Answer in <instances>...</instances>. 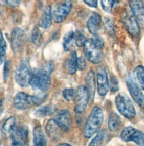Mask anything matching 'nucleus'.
Listing matches in <instances>:
<instances>
[{"mask_svg":"<svg viewBox=\"0 0 144 146\" xmlns=\"http://www.w3.org/2000/svg\"><path fill=\"white\" fill-rule=\"evenodd\" d=\"M121 125V119L118 116V115L114 112H112L109 116L108 119V127L110 131L114 132L116 131Z\"/></svg>","mask_w":144,"mask_h":146,"instance_id":"obj_26","label":"nucleus"},{"mask_svg":"<svg viewBox=\"0 0 144 146\" xmlns=\"http://www.w3.org/2000/svg\"><path fill=\"white\" fill-rule=\"evenodd\" d=\"M21 2V0H5L6 4L10 7H18Z\"/></svg>","mask_w":144,"mask_h":146,"instance_id":"obj_38","label":"nucleus"},{"mask_svg":"<svg viewBox=\"0 0 144 146\" xmlns=\"http://www.w3.org/2000/svg\"><path fill=\"white\" fill-rule=\"evenodd\" d=\"M118 3V0H102V7L103 11L107 13H111Z\"/></svg>","mask_w":144,"mask_h":146,"instance_id":"obj_30","label":"nucleus"},{"mask_svg":"<svg viewBox=\"0 0 144 146\" xmlns=\"http://www.w3.org/2000/svg\"><path fill=\"white\" fill-rule=\"evenodd\" d=\"M0 58H1V64L4 62L6 52H7V44L5 41V39L3 36V33H0Z\"/></svg>","mask_w":144,"mask_h":146,"instance_id":"obj_31","label":"nucleus"},{"mask_svg":"<svg viewBox=\"0 0 144 146\" xmlns=\"http://www.w3.org/2000/svg\"><path fill=\"white\" fill-rule=\"evenodd\" d=\"M14 107L17 110H26L33 105L32 95H29L24 92H19L14 98Z\"/></svg>","mask_w":144,"mask_h":146,"instance_id":"obj_15","label":"nucleus"},{"mask_svg":"<svg viewBox=\"0 0 144 146\" xmlns=\"http://www.w3.org/2000/svg\"><path fill=\"white\" fill-rule=\"evenodd\" d=\"M32 78V71L29 62L26 60L21 61L15 72V79L22 87H27L30 85Z\"/></svg>","mask_w":144,"mask_h":146,"instance_id":"obj_5","label":"nucleus"},{"mask_svg":"<svg viewBox=\"0 0 144 146\" xmlns=\"http://www.w3.org/2000/svg\"><path fill=\"white\" fill-rule=\"evenodd\" d=\"M115 104L118 111L127 119H133L136 115L135 107L130 98L126 94H118L115 98Z\"/></svg>","mask_w":144,"mask_h":146,"instance_id":"obj_4","label":"nucleus"},{"mask_svg":"<svg viewBox=\"0 0 144 146\" xmlns=\"http://www.w3.org/2000/svg\"><path fill=\"white\" fill-rule=\"evenodd\" d=\"M122 21L127 32L130 33L132 37L137 38L139 36L140 28L139 21L132 13V11H125L122 14Z\"/></svg>","mask_w":144,"mask_h":146,"instance_id":"obj_7","label":"nucleus"},{"mask_svg":"<svg viewBox=\"0 0 144 146\" xmlns=\"http://www.w3.org/2000/svg\"><path fill=\"white\" fill-rule=\"evenodd\" d=\"M54 119L63 132L69 131L72 126V123H73L72 116L69 111L66 109L61 110L56 114Z\"/></svg>","mask_w":144,"mask_h":146,"instance_id":"obj_14","label":"nucleus"},{"mask_svg":"<svg viewBox=\"0 0 144 146\" xmlns=\"http://www.w3.org/2000/svg\"><path fill=\"white\" fill-rule=\"evenodd\" d=\"M104 122V113L102 108L94 107L89 116L84 127L83 134L85 138H91L102 128Z\"/></svg>","mask_w":144,"mask_h":146,"instance_id":"obj_3","label":"nucleus"},{"mask_svg":"<svg viewBox=\"0 0 144 146\" xmlns=\"http://www.w3.org/2000/svg\"><path fill=\"white\" fill-rule=\"evenodd\" d=\"M75 44V33L73 31H69L66 33L63 39V48L64 50L68 52L72 49Z\"/></svg>","mask_w":144,"mask_h":146,"instance_id":"obj_24","label":"nucleus"},{"mask_svg":"<svg viewBox=\"0 0 144 146\" xmlns=\"http://www.w3.org/2000/svg\"><path fill=\"white\" fill-rule=\"evenodd\" d=\"M54 70L52 61H48L43 67L37 68L32 72V78L30 85L37 94H48L51 85L50 75Z\"/></svg>","mask_w":144,"mask_h":146,"instance_id":"obj_1","label":"nucleus"},{"mask_svg":"<svg viewBox=\"0 0 144 146\" xmlns=\"http://www.w3.org/2000/svg\"><path fill=\"white\" fill-rule=\"evenodd\" d=\"M75 94H76L75 90L72 88H66L62 92V95H63L64 99L67 101H69V102L75 99Z\"/></svg>","mask_w":144,"mask_h":146,"instance_id":"obj_33","label":"nucleus"},{"mask_svg":"<svg viewBox=\"0 0 144 146\" xmlns=\"http://www.w3.org/2000/svg\"><path fill=\"white\" fill-rule=\"evenodd\" d=\"M47 144V138L40 126H36L33 129V145L36 146H44Z\"/></svg>","mask_w":144,"mask_h":146,"instance_id":"obj_20","label":"nucleus"},{"mask_svg":"<svg viewBox=\"0 0 144 146\" xmlns=\"http://www.w3.org/2000/svg\"><path fill=\"white\" fill-rule=\"evenodd\" d=\"M26 34L23 29L15 28L11 32V44L14 52H19L23 48L26 42Z\"/></svg>","mask_w":144,"mask_h":146,"instance_id":"obj_13","label":"nucleus"},{"mask_svg":"<svg viewBox=\"0 0 144 146\" xmlns=\"http://www.w3.org/2000/svg\"><path fill=\"white\" fill-rule=\"evenodd\" d=\"M108 136L106 130H100L97 133V136L93 138V140L89 143V145H102L105 141H106V137Z\"/></svg>","mask_w":144,"mask_h":146,"instance_id":"obj_27","label":"nucleus"},{"mask_svg":"<svg viewBox=\"0 0 144 146\" xmlns=\"http://www.w3.org/2000/svg\"><path fill=\"white\" fill-rule=\"evenodd\" d=\"M114 25H113V22H112L111 20H107V22L106 23V31L108 32L109 34H110V35H114V27H113Z\"/></svg>","mask_w":144,"mask_h":146,"instance_id":"obj_37","label":"nucleus"},{"mask_svg":"<svg viewBox=\"0 0 144 146\" xmlns=\"http://www.w3.org/2000/svg\"><path fill=\"white\" fill-rule=\"evenodd\" d=\"M130 9L138 21L144 24V3L143 0H129Z\"/></svg>","mask_w":144,"mask_h":146,"instance_id":"obj_16","label":"nucleus"},{"mask_svg":"<svg viewBox=\"0 0 144 146\" xmlns=\"http://www.w3.org/2000/svg\"><path fill=\"white\" fill-rule=\"evenodd\" d=\"M86 37L85 36L83 32L81 31H77L75 33V44L78 47H81L84 46L85 43L86 41Z\"/></svg>","mask_w":144,"mask_h":146,"instance_id":"obj_32","label":"nucleus"},{"mask_svg":"<svg viewBox=\"0 0 144 146\" xmlns=\"http://www.w3.org/2000/svg\"><path fill=\"white\" fill-rule=\"evenodd\" d=\"M28 127L25 125H16L10 132L12 145H26L28 142Z\"/></svg>","mask_w":144,"mask_h":146,"instance_id":"obj_8","label":"nucleus"},{"mask_svg":"<svg viewBox=\"0 0 144 146\" xmlns=\"http://www.w3.org/2000/svg\"><path fill=\"white\" fill-rule=\"evenodd\" d=\"M52 9L49 6H48L42 13L40 20V26L42 29H47L50 28L52 21Z\"/></svg>","mask_w":144,"mask_h":146,"instance_id":"obj_22","label":"nucleus"},{"mask_svg":"<svg viewBox=\"0 0 144 146\" xmlns=\"http://www.w3.org/2000/svg\"><path fill=\"white\" fill-rule=\"evenodd\" d=\"M10 70H11L10 61H6L4 62V67H3V78H4V81H7V78H9Z\"/></svg>","mask_w":144,"mask_h":146,"instance_id":"obj_35","label":"nucleus"},{"mask_svg":"<svg viewBox=\"0 0 144 146\" xmlns=\"http://www.w3.org/2000/svg\"><path fill=\"white\" fill-rule=\"evenodd\" d=\"M134 77L135 78V82L138 84L142 90H144V66H136L134 70Z\"/></svg>","mask_w":144,"mask_h":146,"instance_id":"obj_25","label":"nucleus"},{"mask_svg":"<svg viewBox=\"0 0 144 146\" xmlns=\"http://www.w3.org/2000/svg\"><path fill=\"white\" fill-rule=\"evenodd\" d=\"M56 110V108L54 104H48L47 106H44L38 109L35 114L37 117H46L53 115L55 113Z\"/></svg>","mask_w":144,"mask_h":146,"instance_id":"obj_23","label":"nucleus"},{"mask_svg":"<svg viewBox=\"0 0 144 146\" xmlns=\"http://www.w3.org/2000/svg\"><path fill=\"white\" fill-rule=\"evenodd\" d=\"M85 84L89 96V101H93L95 91V75L93 70L89 71L85 76Z\"/></svg>","mask_w":144,"mask_h":146,"instance_id":"obj_21","label":"nucleus"},{"mask_svg":"<svg viewBox=\"0 0 144 146\" xmlns=\"http://www.w3.org/2000/svg\"><path fill=\"white\" fill-rule=\"evenodd\" d=\"M17 125L16 123V118L15 117H10L7 119L3 123L2 127V132L3 133H10L11 130Z\"/></svg>","mask_w":144,"mask_h":146,"instance_id":"obj_29","label":"nucleus"},{"mask_svg":"<svg viewBox=\"0 0 144 146\" xmlns=\"http://www.w3.org/2000/svg\"><path fill=\"white\" fill-rule=\"evenodd\" d=\"M97 85H98V92L99 95L102 97L106 96L110 88V82L108 78L106 69L102 66H99L98 68Z\"/></svg>","mask_w":144,"mask_h":146,"instance_id":"obj_12","label":"nucleus"},{"mask_svg":"<svg viewBox=\"0 0 144 146\" xmlns=\"http://www.w3.org/2000/svg\"><path fill=\"white\" fill-rule=\"evenodd\" d=\"M31 41L36 46H40L43 43V35L38 28H34L31 33Z\"/></svg>","mask_w":144,"mask_h":146,"instance_id":"obj_28","label":"nucleus"},{"mask_svg":"<svg viewBox=\"0 0 144 146\" xmlns=\"http://www.w3.org/2000/svg\"><path fill=\"white\" fill-rule=\"evenodd\" d=\"M84 3L93 8H96L98 7V0H84Z\"/></svg>","mask_w":144,"mask_h":146,"instance_id":"obj_39","label":"nucleus"},{"mask_svg":"<svg viewBox=\"0 0 144 146\" xmlns=\"http://www.w3.org/2000/svg\"><path fill=\"white\" fill-rule=\"evenodd\" d=\"M121 139L125 142H134L138 145H144V132L128 126L122 130Z\"/></svg>","mask_w":144,"mask_h":146,"instance_id":"obj_10","label":"nucleus"},{"mask_svg":"<svg viewBox=\"0 0 144 146\" xmlns=\"http://www.w3.org/2000/svg\"><path fill=\"white\" fill-rule=\"evenodd\" d=\"M86 61L84 57H77V69L80 71H83L86 68Z\"/></svg>","mask_w":144,"mask_h":146,"instance_id":"obj_36","label":"nucleus"},{"mask_svg":"<svg viewBox=\"0 0 144 146\" xmlns=\"http://www.w3.org/2000/svg\"><path fill=\"white\" fill-rule=\"evenodd\" d=\"M45 130H46L47 135L52 140H59L61 137V132H63L54 119H49L45 125Z\"/></svg>","mask_w":144,"mask_h":146,"instance_id":"obj_17","label":"nucleus"},{"mask_svg":"<svg viewBox=\"0 0 144 146\" xmlns=\"http://www.w3.org/2000/svg\"><path fill=\"white\" fill-rule=\"evenodd\" d=\"M72 9V3L70 0H62L54 5L52 10V19L56 24H61L65 21L67 15Z\"/></svg>","mask_w":144,"mask_h":146,"instance_id":"obj_6","label":"nucleus"},{"mask_svg":"<svg viewBox=\"0 0 144 146\" xmlns=\"http://www.w3.org/2000/svg\"><path fill=\"white\" fill-rule=\"evenodd\" d=\"M101 23H102L101 15L98 14L97 12H93L87 21V29H88L89 32L91 34L95 35L100 29Z\"/></svg>","mask_w":144,"mask_h":146,"instance_id":"obj_18","label":"nucleus"},{"mask_svg":"<svg viewBox=\"0 0 144 146\" xmlns=\"http://www.w3.org/2000/svg\"><path fill=\"white\" fill-rule=\"evenodd\" d=\"M59 146L61 145H67V146H70L71 145H69V144H68V143H60L59 145H58Z\"/></svg>","mask_w":144,"mask_h":146,"instance_id":"obj_40","label":"nucleus"},{"mask_svg":"<svg viewBox=\"0 0 144 146\" xmlns=\"http://www.w3.org/2000/svg\"><path fill=\"white\" fill-rule=\"evenodd\" d=\"M89 101V96L86 86H78L75 94V112L79 115L83 113L87 108Z\"/></svg>","mask_w":144,"mask_h":146,"instance_id":"obj_9","label":"nucleus"},{"mask_svg":"<svg viewBox=\"0 0 144 146\" xmlns=\"http://www.w3.org/2000/svg\"><path fill=\"white\" fill-rule=\"evenodd\" d=\"M104 40L98 36L88 39L84 44L85 57L93 64H99L104 59Z\"/></svg>","mask_w":144,"mask_h":146,"instance_id":"obj_2","label":"nucleus"},{"mask_svg":"<svg viewBox=\"0 0 144 146\" xmlns=\"http://www.w3.org/2000/svg\"><path fill=\"white\" fill-rule=\"evenodd\" d=\"M109 82H110V88L111 90L112 93H116L117 91H118V89H119L118 81L116 78V77L111 75Z\"/></svg>","mask_w":144,"mask_h":146,"instance_id":"obj_34","label":"nucleus"},{"mask_svg":"<svg viewBox=\"0 0 144 146\" xmlns=\"http://www.w3.org/2000/svg\"><path fill=\"white\" fill-rule=\"evenodd\" d=\"M65 70L70 75H73L77 69V57L76 52H72L65 62Z\"/></svg>","mask_w":144,"mask_h":146,"instance_id":"obj_19","label":"nucleus"},{"mask_svg":"<svg viewBox=\"0 0 144 146\" xmlns=\"http://www.w3.org/2000/svg\"><path fill=\"white\" fill-rule=\"evenodd\" d=\"M126 85L129 90L130 95L132 99H134L136 104L139 105L140 108L144 109V94L140 90V87L135 82V80L128 76L126 78Z\"/></svg>","mask_w":144,"mask_h":146,"instance_id":"obj_11","label":"nucleus"}]
</instances>
